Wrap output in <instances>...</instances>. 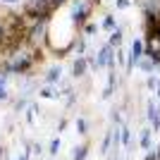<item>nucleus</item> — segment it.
I'll return each instance as SVG.
<instances>
[{"instance_id": "1", "label": "nucleus", "mask_w": 160, "mask_h": 160, "mask_svg": "<svg viewBox=\"0 0 160 160\" xmlns=\"http://www.w3.org/2000/svg\"><path fill=\"white\" fill-rule=\"evenodd\" d=\"M60 72H62V67H60V65H55L53 69L48 72V81H50V84H53V81H58V79H60Z\"/></svg>"}, {"instance_id": "2", "label": "nucleus", "mask_w": 160, "mask_h": 160, "mask_svg": "<svg viewBox=\"0 0 160 160\" xmlns=\"http://www.w3.org/2000/svg\"><path fill=\"white\" fill-rule=\"evenodd\" d=\"M84 69H86V62H84V60H77L72 65V74H81Z\"/></svg>"}, {"instance_id": "3", "label": "nucleus", "mask_w": 160, "mask_h": 160, "mask_svg": "<svg viewBox=\"0 0 160 160\" xmlns=\"http://www.w3.org/2000/svg\"><path fill=\"white\" fill-rule=\"evenodd\" d=\"M98 31V27H96L93 22H86V24H84V33H96Z\"/></svg>"}, {"instance_id": "4", "label": "nucleus", "mask_w": 160, "mask_h": 160, "mask_svg": "<svg viewBox=\"0 0 160 160\" xmlns=\"http://www.w3.org/2000/svg\"><path fill=\"white\" fill-rule=\"evenodd\" d=\"M103 27L112 31V29H115V17H110V14H108V17H105V22H103Z\"/></svg>"}, {"instance_id": "5", "label": "nucleus", "mask_w": 160, "mask_h": 160, "mask_svg": "<svg viewBox=\"0 0 160 160\" xmlns=\"http://www.w3.org/2000/svg\"><path fill=\"white\" fill-rule=\"evenodd\" d=\"M84 153H86V148H77V155H74V158H77V160H84Z\"/></svg>"}, {"instance_id": "6", "label": "nucleus", "mask_w": 160, "mask_h": 160, "mask_svg": "<svg viewBox=\"0 0 160 160\" xmlns=\"http://www.w3.org/2000/svg\"><path fill=\"white\" fill-rule=\"evenodd\" d=\"M5 2H14V0H5Z\"/></svg>"}]
</instances>
